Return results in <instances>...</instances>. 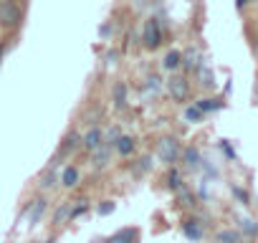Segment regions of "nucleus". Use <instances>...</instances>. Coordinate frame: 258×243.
Here are the masks:
<instances>
[{
  "label": "nucleus",
  "mask_w": 258,
  "mask_h": 243,
  "mask_svg": "<svg viewBox=\"0 0 258 243\" xmlns=\"http://www.w3.org/2000/svg\"><path fill=\"white\" fill-rule=\"evenodd\" d=\"M135 150H137V140L129 135H119V140L114 142V155H119V157H132Z\"/></svg>",
  "instance_id": "9d476101"
},
{
  "label": "nucleus",
  "mask_w": 258,
  "mask_h": 243,
  "mask_svg": "<svg viewBox=\"0 0 258 243\" xmlns=\"http://www.w3.org/2000/svg\"><path fill=\"white\" fill-rule=\"evenodd\" d=\"M152 155L157 162H162L165 167H175L180 162V155H182V142L175 137V135H160L155 140V147H152Z\"/></svg>",
  "instance_id": "f03ea898"
},
{
  "label": "nucleus",
  "mask_w": 258,
  "mask_h": 243,
  "mask_svg": "<svg viewBox=\"0 0 258 243\" xmlns=\"http://www.w3.org/2000/svg\"><path fill=\"white\" fill-rule=\"evenodd\" d=\"M111 96H114V106H116V109L126 106V84H124V81L114 84V91H111Z\"/></svg>",
  "instance_id": "2eb2a0df"
},
{
  "label": "nucleus",
  "mask_w": 258,
  "mask_h": 243,
  "mask_svg": "<svg viewBox=\"0 0 258 243\" xmlns=\"http://www.w3.org/2000/svg\"><path fill=\"white\" fill-rule=\"evenodd\" d=\"M165 89H167V96L175 101V104H187L192 99V84H190V76L182 71H175L167 81H165Z\"/></svg>",
  "instance_id": "7ed1b4c3"
},
{
  "label": "nucleus",
  "mask_w": 258,
  "mask_h": 243,
  "mask_svg": "<svg viewBox=\"0 0 258 243\" xmlns=\"http://www.w3.org/2000/svg\"><path fill=\"white\" fill-rule=\"evenodd\" d=\"M104 243H140V230L137 228H121L111 238H106Z\"/></svg>",
  "instance_id": "9b49d317"
},
{
  "label": "nucleus",
  "mask_w": 258,
  "mask_h": 243,
  "mask_svg": "<svg viewBox=\"0 0 258 243\" xmlns=\"http://www.w3.org/2000/svg\"><path fill=\"white\" fill-rule=\"evenodd\" d=\"M106 142V137H104V130L99 127V125H94V127H89L84 135H81V150L89 155V152H94L96 147H101Z\"/></svg>",
  "instance_id": "423d86ee"
},
{
  "label": "nucleus",
  "mask_w": 258,
  "mask_h": 243,
  "mask_svg": "<svg viewBox=\"0 0 258 243\" xmlns=\"http://www.w3.org/2000/svg\"><path fill=\"white\" fill-rule=\"evenodd\" d=\"M245 3H250V0H238V6H240V8H243Z\"/></svg>",
  "instance_id": "b1692460"
},
{
  "label": "nucleus",
  "mask_w": 258,
  "mask_h": 243,
  "mask_svg": "<svg viewBox=\"0 0 258 243\" xmlns=\"http://www.w3.org/2000/svg\"><path fill=\"white\" fill-rule=\"evenodd\" d=\"M180 160H182V167H185V170H195V167L200 165V152H198L195 147H182Z\"/></svg>",
  "instance_id": "ddd939ff"
},
{
  "label": "nucleus",
  "mask_w": 258,
  "mask_h": 243,
  "mask_svg": "<svg viewBox=\"0 0 258 243\" xmlns=\"http://www.w3.org/2000/svg\"><path fill=\"white\" fill-rule=\"evenodd\" d=\"M46 210H48V200H46V198H36L33 203H28V208H26L28 223H31V225H38V220L46 215Z\"/></svg>",
  "instance_id": "1a4fd4ad"
},
{
  "label": "nucleus",
  "mask_w": 258,
  "mask_h": 243,
  "mask_svg": "<svg viewBox=\"0 0 258 243\" xmlns=\"http://www.w3.org/2000/svg\"><path fill=\"white\" fill-rule=\"evenodd\" d=\"M96 210H99V215H109V213H114V200H104Z\"/></svg>",
  "instance_id": "4be33fe9"
},
{
  "label": "nucleus",
  "mask_w": 258,
  "mask_h": 243,
  "mask_svg": "<svg viewBox=\"0 0 258 243\" xmlns=\"http://www.w3.org/2000/svg\"><path fill=\"white\" fill-rule=\"evenodd\" d=\"M182 228H185L187 238H203V230L195 225V220H185V223H182Z\"/></svg>",
  "instance_id": "dca6fc26"
},
{
  "label": "nucleus",
  "mask_w": 258,
  "mask_h": 243,
  "mask_svg": "<svg viewBox=\"0 0 258 243\" xmlns=\"http://www.w3.org/2000/svg\"><path fill=\"white\" fill-rule=\"evenodd\" d=\"M162 69L165 71H180L182 69V51H167L165 58H162Z\"/></svg>",
  "instance_id": "f8f14e48"
},
{
  "label": "nucleus",
  "mask_w": 258,
  "mask_h": 243,
  "mask_svg": "<svg viewBox=\"0 0 258 243\" xmlns=\"http://www.w3.org/2000/svg\"><path fill=\"white\" fill-rule=\"evenodd\" d=\"M0 3H8V0H0Z\"/></svg>",
  "instance_id": "393cba45"
},
{
  "label": "nucleus",
  "mask_w": 258,
  "mask_h": 243,
  "mask_svg": "<svg viewBox=\"0 0 258 243\" xmlns=\"http://www.w3.org/2000/svg\"><path fill=\"white\" fill-rule=\"evenodd\" d=\"M167 180H170V183H167V188H170V190H180V175H177V170H175V167L170 170V177H167Z\"/></svg>",
  "instance_id": "aec40b11"
},
{
  "label": "nucleus",
  "mask_w": 258,
  "mask_h": 243,
  "mask_svg": "<svg viewBox=\"0 0 258 243\" xmlns=\"http://www.w3.org/2000/svg\"><path fill=\"white\" fill-rule=\"evenodd\" d=\"M185 116H187L190 122H200V119H203L205 114H203V111H200L198 106H187V109H185Z\"/></svg>",
  "instance_id": "6ab92c4d"
},
{
  "label": "nucleus",
  "mask_w": 258,
  "mask_h": 243,
  "mask_svg": "<svg viewBox=\"0 0 258 243\" xmlns=\"http://www.w3.org/2000/svg\"><path fill=\"white\" fill-rule=\"evenodd\" d=\"M79 150H81V132H76V130H69V132L63 135L61 145H58L56 160H58V157H61V160H69V157H74Z\"/></svg>",
  "instance_id": "39448f33"
},
{
  "label": "nucleus",
  "mask_w": 258,
  "mask_h": 243,
  "mask_svg": "<svg viewBox=\"0 0 258 243\" xmlns=\"http://www.w3.org/2000/svg\"><path fill=\"white\" fill-rule=\"evenodd\" d=\"M200 64H203V58H200V53H198L195 48H190V51L182 53V69H185V71H195Z\"/></svg>",
  "instance_id": "4468645a"
},
{
  "label": "nucleus",
  "mask_w": 258,
  "mask_h": 243,
  "mask_svg": "<svg viewBox=\"0 0 258 243\" xmlns=\"http://www.w3.org/2000/svg\"><path fill=\"white\" fill-rule=\"evenodd\" d=\"M23 21H26V3H21V0L0 3V33L16 36L23 28Z\"/></svg>",
  "instance_id": "f257e3e1"
},
{
  "label": "nucleus",
  "mask_w": 258,
  "mask_h": 243,
  "mask_svg": "<svg viewBox=\"0 0 258 243\" xmlns=\"http://www.w3.org/2000/svg\"><path fill=\"white\" fill-rule=\"evenodd\" d=\"M142 46L147 51H157L162 46V26L157 18H147L142 23Z\"/></svg>",
  "instance_id": "20e7f679"
},
{
  "label": "nucleus",
  "mask_w": 258,
  "mask_h": 243,
  "mask_svg": "<svg viewBox=\"0 0 258 243\" xmlns=\"http://www.w3.org/2000/svg\"><path fill=\"white\" fill-rule=\"evenodd\" d=\"M111 155H114V145L104 142L101 147H96L94 152H89L91 167H94V170H104V167H109V162H111Z\"/></svg>",
  "instance_id": "0eeeda50"
},
{
  "label": "nucleus",
  "mask_w": 258,
  "mask_h": 243,
  "mask_svg": "<svg viewBox=\"0 0 258 243\" xmlns=\"http://www.w3.org/2000/svg\"><path fill=\"white\" fill-rule=\"evenodd\" d=\"M218 101H220V99H200V101H198L195 106H198V109H200V111L205 114V111H210V109H218V106H220Z\"/></svg>",
  "instance_id": "f3484780"
},
{
  "label": "nucleus",
  "mask_w": 258,
  "mask_h": 243,
  "mask_svg": "<svg viewBox=\"0 0 258 243\" xmlns=\"http://www.w3.org/2000/svg\"><path fill=\"white\" fill-rule=\"evenodd\" d=\"M147 89H150V91H160V89H162L160 76H155V74H152V76H147Z\"/></svg>",
  "instance_id": "412c9836"
},
{
  "label": "nucleus",
  "mask_w": 258,
  "mask_h": 243,
  "mask_svg": "<svg viewBox=\"0 0 258 243\" xmlns=\"http://www.w3.org/2000/svg\"><path fill=\"white\" fill-rule=\"evenodd\" d=\"M6 38H0V66H3V58H6Z\"/></svg>",
  "instance_id": "5701e85b"
},
{
  "label": "nucleus",
  "mask_w": 258,
  "mask_h": 243,
  "mask_svg": "<svg viewBox=\"0 0 258 243\" xmlns=\"http://www.w3.org/2000/svg\"><path fill=\"white\" fill-rule=\"evenodd\" d=\"M58 183H61V188L74 190V188L81 183V170H79L76 165H66V167H61V172H58Z\"/></svg>",
  "instance_id": "6e6552de"
},
{
  "label": "nucleus",
  "mask_w": 258,
  "mask_h": 243,
  "mask_svg": "<svg viewBox=\"0 0 258 243\" xmlns=\"http://www.w3.org/2000/svg\"><path fill=\"white\" fill-rule=\"evenodd\" d=\"M218 243H240V235L233 230H223V233H218Z\"/></svg>",
  "instance_id": "a211bd4d"
}]
</instances>
